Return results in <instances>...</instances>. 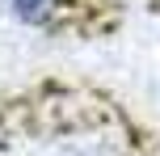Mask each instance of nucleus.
I'll use <instances>...</instances> for the list:
<instances>
[{
  "mask_svg": "<svg viewBox=\"0 0 160 156\" xmlns=\"http://www.w3.org/2000/svg\"><path fill=\"white\" fill-rule=\"evenodd\" d=\"M0 156H160V143L110 93L38 80L0 97Z\"/></svg>",
  "mask_w": 160,
  "mask_h": 156,
  "instance_id": "1",
  "label": "nucleus"
},
{
  "mask_svg": "<svg viewBox=\"0 0 160 156\" xmlns=\"http://www.w3.org/2000/svg\"><path fill=\"white\" fill-rule=\"evenodd\" d=\"M8 13L21 25L59 38H84V34H105L122 21L118 0H4Z\"/></svg>",
  "mask_w": 160,
  "mask_h": 156,
  "instance_id": "2",
  "label": "nucleus"
},
{
  "mask_svg": "<svg viewBox=\"0 0 160 156\" xmlns=\"http://www.w3.org/2000/svg\"><path fill=\"white\" fill-rule=\"evenodd\" d=\"M148 4H152V8H160V0H148Z\"/></svg>",
  "mask_w": 160,
  "mask_h": 156,
  "instance_id": "3",
  "label": "nucleus"
}]
</instances>
